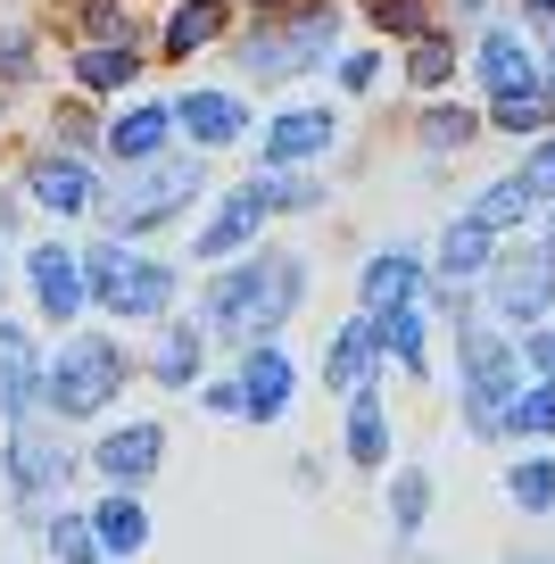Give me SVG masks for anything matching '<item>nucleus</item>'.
Returning <instances> with one entry per match:
<instances>
[{"mask_svg": "<svg viewBox=\"0 0 555 564\" xmlns=\"http://www.w3.org/2000/svg\"><path fill=\"white\" fill-rule=\"evenodd\" d=\"M298 258H258V265H241V274H225L216 282V324L225 333H241V340H258V333H274L282 316L298 307Z\"/></svg>", "mask_w": 555, "mask_h": 564, "instance_id": "f257e3e1", "label": "nucleus"}, {"mask_svg": "<svg viewBox=\"0 0 555 564\" xmlns=\"http://www.w3.org/2000/svg\"><path fill=\"white\" fill-rule=\"evenodd\" d=\"M42 390H51L58 415H100L108 390H124V349H117V340H67Z\"/></svg>", "mask_w": 555, "mask_h": 564, "instance_id": "f03ea898", "label": "nucleus"}, {"mask_svg": "<svg viewBox=\"0 0 555 564\" xmlns=\"http://www.w3.org/2000/svg\"><path fill=\"white\" fill-rule=\"evenodd\" d=\"M514 390H522V349H505L489 333H465V415H472V432H498Z\"/></svg>", "mask_w": 555, "mask_h": 564, "instance_id": "7ed1b4c3", "label": "nucleus"}, {"mask_svg": "<svg viewBox=\"0 0 555 564\" xmlns=\"http://www.w3.org/2000/svg\"><path fill=\"white\" fill-rule=\"evenodd\" d=\"M555 300V258L547 249H514V258L489 265V307H498L505 324H538Z\"/></svg>", "mask_w": 555, "mask_h": 564, "instance_id": "20e7f679", "label": "nucleus"}, {"mask_svg": "<svg viewBox=\"0 0 555 564\" xmlns=\"http://www.w3.org/2000/svg\"><path fill=\"white\" fill-rule=\"evenodd\" d=\"M91 291H100L117 316H157V307L174 300V274L166 265H150V258H91Z\"/></svg>", "mask_w": 555, "mask_h": 564, "instance_id": "39448f33", "label": "nucleus"}, {"mask_svg": "<svg viewBox=\"0 0 555 564\" xmlns=\"http://www.w3.org/2000/svg\"><path fill=\"white\" fill-rule=\"evenodd\" d=\"M331 51V9H307L298 25H282V34H249V75H291V67H315V58Z\"/></svg>", "mask_w": 555, "mask_h": 564, "instance_id": "423d86ee", "label": "nucleus"}, {"mask_svg": "<svg viewBox=\"0 0 555 564\" xmlns=\"http://www.w3.org/2000/svg\"><path fill=\"white\" fill-rule=\"evenodd\" d=\"M183 192H199V175H192V166H157V175H141L133 192H124L117 208H108V225H117V232H141V225H157V216H174V208H183Z\"/></svg>", "mask_w": 555, "mask_h": 564, "instance_id": "0eeeda50", "label": "nucleus"}, {"mask_svg": "<svg viewBox=\"0 0 555 564\" xmlns=\"http://www.w3.org/2000/svg\"><path fill=\"white\" fill-rule=\"evenodd\" d=\"M67 448H58V432H42V423H18V448H9V481L18 490H51V481H67Z\"/></svg>", "mask_w": 555, "mask_h": 564, "instance_id": "6e6552de", "label": "nucleus"}, {"mask_svg": "<svg viewBox=\"0 0 555 564\" xmlns=\"http://www.w3.org/2000/svg\"><path fill=\"white\" fill-rule=\"evenodd\" d=\"M265 216H274V192H265V183H249V192H241V199H232V208H225V216H216V225H208V241H199V258H225V249H241L249 232L265 225Z\"/></svg>", "mask_w": 555, "mask_h": 564, "instance_id": "1a4fd4ad", "label": "nucleus"}, {"mask_svg": "<svg viewBox=\"0 0 555 564\" xmlns=\"http://www.w3.org/2000/svg\"><path fill=\"white\" fill-rule=\"evenodd\" d=\"M150 465H157V423H124V432H108V441H100V474L117 481V490H124V481H141Z\"/></svg>", "mask_w": 555, "mask_h": 564, "instance_id": "9d476101", "label": "nucleus"}, {"mask_svg": "<svg viewBox=\"0 0 555 564\" xmlns=\"http://www.w3.org/2000/svg\"><path fill=\"white\" fill-rule=\"evenodd\" d=\"M282 399H291V357H282V349H249L241 406H249V415H282Z\"/></svg>", "mask_w": 555, "mask_h": 564, "instance_id": "9b49d317", "label": "nucleus"}, {"mask_svg": "<svg viewBox=\"0 0 555 564\" xmlns=\"http://www.w3.org/2000/svg\"><path fill=\"white\" fill-rule=\"evenodd\" d=\"M34 390H42L34 349H25L18 324H0V415H25V399H34Z\"/></svg>", "mask_w": 555, "mask_h": 564, "instance_id": "f8f14e48", "label": "nucleus"}, {"mask_svg": "<svg viewBox=\"0 0 555 564\" xmlns=\"http://www.w3.org/2000/svg\"><path fill=\"white\" fill-rule=\"evenodd\" d=\"M331 141V117H315V108H291V117H274V133H265V159L291 166V159H315Z\"/></svg>", "mask_w": 555, "mask_h": 564, "instance_id": "ddd939ff", "label": "nucleus"}, {"mask_svg": "<svg viewBox=\"0 0 555 564\" xmlns=\"http://www.w3.org/2000/svg\"><path fill=\"white\" fill-rule=\"evenodd\" d=\"M34 291H42V307H51L58 324H67L75 307H84V274H75V258H67V249H42V258H34Z\"/></svg>", "mask_w": 555, "mask_h": 564, "instance_id": "4468645a", "label": "nucleus"}, {"mask_svg": "<svg viewBox=\"0 0 555 564\" xmlns=\"http://www.w3.org/2000/svg\"><path fill=\"white\" fill-rule=\"evenodd\" d=\"M538 208V192L522 175H498V183H481V199H472V225H489V232H505V225H522V216Z\"/></svg>", "mask_w": 555, "mask_h": 564, "instance_id": "2eb2a0df", "label": "nucleus"}, {"mask_svg": "<svg viewBox=\"0 0 555 564\" xmlns=\"http://www.w3.org/2000/svg\"><path fill=\"white\" fill-rule=\"evenodd\" d=\"M34 199L58 208V216H75V208H91V175L75 159H51V166H34Z\"/></svg>", "mask_w": 555, "mask_h": 564, "instance_id": "dca6fc26", "label": "nucleus"}, {"mask_svg": "<svg viewBox=\"0 0 555 564\" xmlns=\"http://www.w3.org/2000/svg\"><path fill=\"white\" fill-rule=\"evenodd\" d=\"M481 75H489L498 91H522V84H538V67H531V51H522V34H505V25L481 42Z\"/></svg>", "mask_w": 555, "mask_h": 564, "instance_id": "f3484780", "label": "nucleus"}, {"mask_svg": "<svg viewBox=\"0 0 555 564\" xmlns=\"http://www.w3.org/2000/svg\"><path fill=\"white\" fill-rule=\"evenodd\" d=\"M439 274L448 282H472V274H489V225H448V241H439Z\"/></svg>", "mask_w": 555, "mask_h": 564, "instance_id": "a211bd4d", "label": "nucleus"}, {"mask_svg": "<svg viewBox=\"0 0 555 564\" xmlns=\"http://www.w3.org/2000/svg\"><path fill=\"white\" fill-rule=\"evenodd\" d=\"M183 124H192L199 141H232V133H241V100H225V91H192V100H183Z\"/></svg>", "mask_w": 555, "mask_h": 564, "instance_id": "6ab92c4d", "label": "nucleus"}, {"mask_svg": "<svg viewBox=\"0 0 555 564\" xmlns=\"http://www.w3.org/2000/svg\"><path fill=\"white\" fill-rule=\"evenodd\" d=\"M382 448H390V423H382V406H373V390H357V406H348V457L382 465Z\"/></svg>", "mask_w": 555, "mask_h": 564, "instance_id": "aec40b11", "label": "nucleus"}, {"mask_svg": "<svg viewBox=\"0 0 555 564\" xmlns=\"http://www.w3.org/2000/svg\"><path fill=\"white\" fill-rule=\"evenodd\" d=\"M91 523H100V547H117V556H133V547L150 540V514H141V507H133V498H124V490L108 498V507L91 514Z\"/></svg>", "mask_w": 555, "mask_h": 564, "instance_id": "412c9836", "label": "nucleus"}, {"mask_svg": "<svg viewBox=\"0 0 555 564\" xmlns=\"http://www.w3.org/2000/svg\"><path fill=\"white\" fill-rule=\"evenodd\" d=\"M166 108H133V117H117V124H108V141H117V159H150V150H157V141H166Z\"/></svg>", "mask_w": 555, "mask_h": 564, "instance_id": "4be33fe9", "label": "nucleus"}, {"mask_svg": "<svg viewBox=\"0 0 555 564\" xmlns=\"http://www.w3.org/2000/svg\"><path fill=\"white\" fill-rule=\"evenodd\" d=\"M373 349H382L373 316H364V324H348V333H340V349H331V382H340V390H357V382H364V366H373Z\"/></svg>", "mask_w": 555, "mask_h": 564, "instance_id": "5701e85b", "label": "nucleus"}, {"mask_svg": "<svg viewBox=\"0 0 555 564\" xmlns=\"http://www.w3.org/2000/svg\"><path fill=\"white\" fill-rule=\"evenodd\" d=\"M423 514H432V474L406 465V474L390 481V531H423Z\"/></svg>", "mask_w": 555, "mask_h": 564, "instance_id": "b1692460", "label": "nucleus"}, {"mask_svg": "<svg viewBox=\"0 0 555 564\" xmlns=\"http://www.w3.org/2000/svg\"><path fill=\"white\" fill-rule=\"evenodd\" d=\"M406 291H415V258H406V249H390V258L364 265V300H373V307H399Z\"/></svg>", "mask_w": 555, "mask_h": 564, "instance_id": "393cba45", "label": "nucleus"}, {"mask_svg": "<svg viewBox=\"0 0 555 564\" xmlns=\"http://www.w3.org/2000/svg\"><path fill=\"white\" fill-rule=\"evenodd\" d=\"M498 133H547V91H538V84L498 91Z\"/></svg>", "mask_w": 555, "mask_h": 564, "instance_id": "a878e982", "label": "nucleus"}, {"mask_svg": "<svg viewBox=\"0 0 555 564\" xmlns=\"http://www.w3.org/2000/svg\"><path fill=\"white\" fill-rule=\"evenodd\" d=\"M373 333H382V349H399L406 366H423V307H390V316H373Z\"/></svg>", "mask_w": 555, "mask_h": 564, "instance_id": "bb28decb", "label": "nucleus"}, {"mask_svg": "<svg viewBox=\"0 0 555 564\" xmlns=\"http://www.w3.org/2000/svg\"><path fill=\"white\" fill-rule=\"evenodd\" d=\"M216 25H225V9L216 0H192V9H174V25H166V51H192V42H208Z\"/></svg>", "mask_w": 555, "mask_h": 564, "instance_id": "cd10ccee", "label": "nucleus"}, {"mask_svg": "<svg viewBox=\"0 0 555 564\" xmlns=\"http://www.w3.org/2000/svg\"><path fill=\"white\" fill-rule=\"evenodd\" d=\"M498 432H555V382H547V390H531V399L514 390V406H505Z\"/></svg>", "mask_w": 555, "mask_h": 564, "instance_id": "c85d7f7f", "label": "nucleus"}, {"mask_svg": "<svg viewBox=\"0 0 555 564\" xmlns=\"http://www.w3.org/2000/svg\"><path fill=\"white\" fill-rule=\"evenodd\" d=\"M505 490H514V507H547V498H555V465L547 457H531V465H514V474H505Z\"/></svg>", "mask_w": 555, "mask_h": 564, "instance_id": "c756f323", "label": "nucleus"}, {"mask_svg": "<svg viewBox=\"0 0 555 564\" xmlns=\"http://www.w3.org/2000/svg\"><path fill=\"white\" fill-rule=\"evenodd\" d=\"M472 133H481V124H472L465 108H432V117H423V150H465Z\"/></svg>", "mask_w": 555, "mask_h": 564, "instance_id": "7c9ffc66", "label": "nucleus"}, {"mask_svg": "<svg viewBox=\"0 0 555 564\" xmlns=\"http://www.w3.org/2000/svg\"><path fill=\"white\" fill-rule=\"evenodd\" d=\"M133 67H141L133 51H84V84H91V91H117Z\"/></svg>", "mask_w": 555, "mask_h": 564, "instance_id": "2f4dec72", "label": "nucleus"}, {"mask_svg": "<svg viewBox=\"0 0 555 564\" xmlns=\"http://www.w3.org/2000/svg\"><path fill=\"white\" fill-rule=\"evenodd\" d=\"M373 18H382L390 25V34H432V9H423V0H373Z\"/></svg>", "mask_w": 555, "mask_h": 564, "instance_id": "473e14b6", "label": "nucleus"}, {"mask_svg": "<svg viewBox=\"0 0 555 564\" xmlns=\"http://www.w3.org/2000/svg\"><path fill=\"white\" fill-rule=\"evenodd\" d=\"M157 373H166V382H192V373H199V340H192V333H166V349H157Z\"/></svg>", "mask_w": 555, "mask_h": 564, "instance_id": "72a5a7b5", "label": "nucleus"}, {"mask_svg": "<svg viewBox=\"0 0 555 564\" xmlns=\"http://www.w3.org/2000/svg\"><path fill=\"white\" fill-rule=\"evenodd\" d=\"M406 67H415V84H448V75H456V51H448V42H432V34H423Z\"/></svg>", "mask_w": 555, "mask_h": 564, "instance_id": "f704fd0d", "label": "nucleus"}, {"mask_svg": "<svg viewBox=\"0 0 555 564\" xmlns=\"http://www.w3.org/2000/svg\"><path fill=\"white\" fill-rule=\"evenodd\" d=\"M51 547H58L67 564H100V556H91V540H84V523H67V514L51 523Z\"/></svg>", "mask_w": 555, "mask_h": 564, "instance_id": "c9c22d12", "label": "nucleus"}, {"mask_svg": "<svg viewBox=\"0 0 555 564\" xmlns=\"http://www.w3.org/2000/svg\"><path fill=\"white\" fill-rule=\"evenodd\" d=\"M522 183H531L538 199H555V141H538V150H531V166H522Z\"/></svg>", "mask_w": 555, "mask_h": 564, "instance_id": "e433bc0d", "label": "nucleus"}, {"mask_svg": "<svg viewBox=\"0 0 555 564\" xmlns=\"http://www.w3.org/2000/svg\"><path fill=\"white\" fill-rule=\"evenodd\" d=\"M522 366H538V373L555 382V333H531V340H522Z\"/></svg>", "mask_w": 555, "mask_h": 564, "instance_id": "4c0bfd02", "label": "nucleus"}, {"mask_svg": "<svg viewBox=\"0 0 555 564\" xmlns=\"http://www.w3.org/2000/svg\"><path fill=\"white\" fill-rule=\"evenodd\" d=\"M522 9H538V18H555V0H522Z\"/></svg>", "mask_w": 555, "mask_h": 564, "instance_id": "58836bf2", "label": "nucleus"}, {"mask_svg": "<svg viewBox=\"0 0 555 564\" xmlns=\"http://www.w3.org/2000/svg\"><path fill=\"white\" fill-rule=\"evenodd\" d=\"M514 564H555V556H514Z\"/></svg>", "mask_w": 555, "mask_h": 564, "instance_id": "ea45409f", "label": "nucleus"}, {"mask_svg": "<svg viewBox=\"0 0 555 564\" xmlns=\"http://www.w3.org/2000/svg\"><path fill=\"white\" fill-rule=\"evenodd\" d=\"M265 9H291V0H265Z\"/></svg>", "mask_w": 555, "mask_h": 564, "instance_id": "a19ab883", "label": "nucleus"}, {"mask_svg": "<svg viewBox=\"0 0 555 564\" xmlns=\"http://www.w3.org/2000/svg\"><path fill=\"white\" fill-rule=\"evenodd\" d=\"M456 9H481V0H456Z\"/></svg>", "mask_w": 555, "mask_h": 564, "instance_id": "79ce46f5", "label": "nucleus"}]
</instances>
